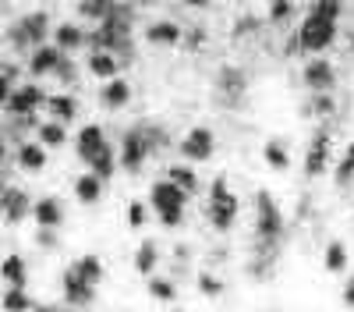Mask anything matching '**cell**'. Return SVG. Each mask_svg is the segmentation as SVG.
I'll return each mask as SVG.
<instances>
[{
	"label": "cell",
	"mask_w": 354,
	"mask_h": 312,
	"mask_svg": "<svg viewBox=\"0 0 354 312\" xmlns=\"http://www.w3.org/2000/svg\"><path fill=\"white\" fill-rule=\"evenodd\" d=\"M85 46H93V50H106L113 53L121 64H131L135 61V43H131V11L124 4H117L113 15L100 25L88 28V43Z\"/></svg>",
	"instance_id": "6da1fadb"
},
{
	"label": "cell",
	"mask_w": 354,
	"mask_h": 312,
	"mask_svg": "<svg viewBox=\"0 0 354 312\" xmlns=\"http://www.w3.org/2000/svg\"><path fill=\"white\" fill-rule=\"evenodd\" d=\"M337 21L340 18H333V15H326V11H319V8H312L305 18H301V25H298V33L290 36V43H287V53H312V57H319V53H326L333 43H337Z\"/></svg>",
	"instance_id": "7a4b0ae2"
},
{
	"label": "cell",
	"mask_w": 354,
	"mask_h": 312,
	"mask_svg": "<svg viewBox=\"0 0 354 312\" xmlns=\"http://www.w3.org/2000/svg\"><path fill=\"white\" fill-rule=\"evenodd\" d=\"M287 238V217L270 188H255V241L262 245H283Z\"/></svg>",
	"instance_id": "3957f363"
},
{
	"label": "cell",
	"mask_w": 354,
	"mask_h": 312,
	"mask_svg": "<svg viewBox=\"0 0 354 312\" xmlns=\"http://www.w3.org/2000/svg\"><path fill=\"white\" fill-rule=\"evenodd\" d=\"M188 192H181L174 181L160 178L149 185V206L156 213V220L167 227V231H177V227L185 223V210H188Z\"/></svg>",
	"instance_id": "277c9868"
},
{
	"label": "cell",
	"mask_w": 354,
	"mask_h": 312,
	"mask_svg": "<svg viewBox=\"0 0 354 312\" xmlns=\"http://www.w3.org/2000/svg\"><path fill=\"white\" fill-rule=\"evenodd\" d=\"M238 213H241V199L230 192V181L220 174L213 178L209 185V199H205V220H209L213 231L227 235L234 223H238Z\"/></svg>",
	"instance_id": "5b68a950"
},
{
	"label": "cell",
	"mask_w": 354,
	"mask_h": 312,
	"mask_svg": "<svg viewBox=\"0 0 354 312\" xmlns=\"http://www.w3.org/2000/svg\"><path fill=\"white\" fill-rule=\"evenodd\" d=\"M46 36H53V25H50V15H46V11H28V15H21L18 21L8 25V43H11V50H18V53L39 50V46L46 43Z\"/></svg>",
	"instance_id": "8992f818"
},
{
	"label": "cell",
	"mask_w": 354,
	"mask_h": 312,
	"mask_svg": "<svg viewBox=\"0 0 354 312\" xmlns=\"http://www.w3.org/2000/svg\"><path fill=\"white\" fill-rule=\"evenodd\" d=\"M330 163H333V131L322 125V128H315L312 131V138H308V149H305V178H322L330 170Z\"/></svg>",
	"instance_id": "52a82bcc"
},
{
	"label": "cell",
	"mask_w": 354,
	"mask_h": 312,
	"mask_svg": "<svg viewBox=\"0 0 354 312\" xmlns=\"http://www.w3.org/2000/svg\"><path fill=\"white\" fill-rule=\"evenodd\" d=\"M177 153H181L185 163H205L213 160L216 153V131L205 128V125H195L181 135V142H177Z\"/></svg>",
	"instance_id": "ba28073f"
},
{
	"label": "cell",
	"mask_w": 354,
	"mask_h": 312,
	"mask_svg": "<svg viewBox=\"0 0 354 312\" xmlns=\"http://www.w3.org/2000/svg\"><path fill=\"white\" fill-rule=\"evenodd\" d=\"M149 156H153V149H149V138H145L142 125L138 128H128L121 135V153H117V163H121L128 174H138Z\"/></svg>",
	"instance_id": "9c48e42d"
},
{
	"label": "cell",
	"mask_w": 354,
	"mask_h": 312,
	"mask_svg": "<svg viewBox=\"0 0 354 312\" xmlns=\"http://www.w3.org/2000/svg\"><path fill=\"white\" fill-rule=\"evenodd\" d=\"M213 89H216V96H220L227 107H238V103L245 100V93H248V75H245L238 64H223V68L216 71V78H213Z\"/></svg>",
	"instance_id": "30bf717a"
},
{
	"label": "cell",
	"mask_w": 354,
	"mask_h": 312,
	"mask_svg": "<svg viewBox=\"0 0 354 312\" xmlns=\"http://www.w3.org/2000/svg\"><path fill=\"white\" fill-rule=\"evenodd\" d=\"M301 82L308 85V93H333L337 89V68L326 57H312V61L301 68Z\"/></svg>",
	"instance_id": "8fae6325"
},
{
	"label": "cell",
	"mask_w": 354,
	"mask_h": 312,
	"mask_svg": "<svg viewBox=\"0 0 354 312\" xmlns=\"http://www.w3.org/2000/svg\"><path fill=\"white\" fill-rule=\"evenodd\" d=\"M46 107V93L39 89V85H15V93L8 100V113L11 118H36V110Z\"/></svg>",
	"instance_id": "7c38bea8"
},
{
	"label": "cell",
	"mask_w": 354,
	"mask_h": 312,
	"mask_svg": "<svg viewBox=\"0 0 354 312\" xmlns=\"http://www.w3.org/2000/svg\"><path fill=\"white\" fill-rule=\"evenodd\" d=\"M61 295H64V305L68 309H88L96 302V288L88 280H82L75 270H64L61 277Z\"/></svg>",
	"instance_id": "4fadbf2b"
},
{
	"label": "cell",
	"mask_w": 354,
	"mask_h": 312,
	"mask_svg": "<svg viewBox=\"0 0 354 312\" xmlns=\"http://www.w3.org/2000/svg\"><path fill=\"white\" fill-rule=\"evenodd\" d=\"M106 128L103 125H82L78 128V135H75V156L82 160V163H93L96 160V153L106 146Z\"/></svg>",
	"instance_id": "5bb4252c"
},
{
	"label": "cell",
	"mask_w": 354,
	"mask_h": 312,
	"mask_svg": "<svg viewBox=\"0 0 354 312\" xmlns=\"http://www.w3.org/2000/svg\"><path fill=\"white\" fill-rule=\"evenodd\" d=\"M11 160L25 170V174H39V170L46 167V160H50V153H46L43 142H36V138H21L18 146H15V153H11Z\"/></svg>",
	"instance_id": "9a60e30c"
},
{
	"label": "cell",
	"mask_w": 354,
	"mask_h": 312,
	"mask_svg": "<svg viewBox=\"0 0 354 312\" xmlns=\"http://www.w3.org/2000/svg\"><path fill=\"white\" fill-rule=\"evenodd\" d=\"M28 213H32V199H28L25 188H8L0 195V217H4V223L18 227Z\"/></svg>",
	"instance_id": "2e32d148"
},
{
	"label": "cell",
	"mask_w": 354,
	"mask_h": 312,
	"mask_svg": "<svg viewBox=\"0 0 354 312\" xmlns=\"http://www.w3.org/2000/svg\"><path fill=\"white\" fill-rule=\"evenodd\" d=\"M142 36H145V43H153V46H181L185 43V28L177 21H170V18H156V21L145 25Z\"/></svg>",
	"instance_id": "e0dca14e"
},
{
	"label": "cell",
	"mask_w": 354,
	"mask_h": 312,
	"mask_svg": "<svg viewBox=\"0 0 354 312\" xmlns=\"http://www.w3.org/2000/svg\"><path fill=\"white\" fill-rule=\"evenodd\" d=\"M64 57H68L64 50H57V46L43 43L39 50L28 53V75H36V78H43V75H57V68H61Z\"/></svg>",
	"instance_id": "ac0fdd59"
},
{
	"label": "cell",
	"mask_w": 354,
	"mask_h": 312,
	"mask_svg": "<svg viewBox=\"0 0 354 312\" xmlns=\"http://www.w3.org/2000/svg\"><path fill=\"white\" fill-rule=\"evenodd\" d=\"M32 217L39 227H46V231H57V227L64 223V206H61V199L57 195H43L32 203Z\"/></svg>",
	"instance_id": "d6986e66"
},
{
	"label": "cell",
	"mask_w": 354,
	"mask_h": 312,
	"mask_svg": "<svg viewBox=\"0 0 354 312\" xmlns=\"http://www.w3.org/2000/svg\"><path fill=\"white\" fill-rule=\"evenodd\" d=\"M163 266V245L156 238H145L138 248H135V270L142 277H153L156 270Z\"/></svg>",
	"instance_id": "ffe728a7"
},
{
	"label": "cell",
	"mask_w": 354,
	"mask_h": 312,
	"mask_svg": "<svg viewBox=\"0 0 354 312\" xmlns=\"http://www.w3.org/2000/svg\"><path fill=\"white\" fill-rule=\"evenodd\" d=\"M88 43V33L82 25H75V21H61V25H53V46L57 50H64V53H71V50H82Z\"/></svg>",
	"instance_id": "44dd1931"
},
{
	"label": "cell",
	"mask_w": 354,
	"mask_h": 312,
	"mask_svg": "<svg viewBox=\"0 0 354 312\" xmlns=\"http://www.w3.org/2000/svg\"><path fill=\"white\" fill-rule=\"evenodd\" d=\"M71 192H75V199H78L82 206H96L100 199H103V192H106V181H100L93 170H88V174H78L75 178Z\"/></svg>",
	"instance_id": "7402d4cb"
},
{
	"label": "cell",
	"mask_w": 354,
	"mask_h": 312,
	"mask_svg": "<svg viewBox=\"0 0 354 312\" xmlns=\"http://www.w3.org/2000/svg\"><path fill=\"white\" fill-rule=\"evenodd\" d=\"M100 103H103L106 110L128 107V103H131V82H128V78H110L103 89H100Z\"/></svg>",
	"instance_id": "603a6c76"
},
{
	"label": "cell",
	"mask_w": 354,
	"mask_h": 312,
	"mask_svg": "<svg viewBox=\"0 0 354 312\" xmlns=\"http://www.w3.org/2000/svg\"><path fill=\"white\" fill-rule=\"evenodd\" d=\"M46 110H50V121H61V125H68V121H75L78 118V100L71 96V93H57V96H46Z\"/></svg>",
	"instance_id": "cb8c5ba5"
},
{
	"label": "cell",
	"mask_w": 354,
	"mask_h": 312,
	"mask_svg": "<svg viewBox=\"0 0 354 312\" xmlns=\"http://www.w3.org/2000/svg\"><path fill=\"white\" fill-rule=\"evenodd\" d=\"M0 277L8 280V288H25L28 284V263H25V255L11 252L0 259Z\"/></svg>",
	"instance_id": "d4e9b609"
},
{
	"label": "cell",
	"mask_w": 354,
	"mask_h": 312,
	"mask_svg": "<svg viewBox=\"0 0 354 312\" xmlns=\"http://www.w3.org/2000/svg\"><path fill=\"white\" fill-rule=\"evenodd\" d=\"M85 68H88V75L110 82V78H117V71H121V61H117L113 53H106V50H93L88 61H85Z\"/></svg>",
	"instance_id": "484cf974"
},
{
	"label": "cell",
	"mask_w": 354,
	"mask_h": 312,
	"mask_svg": "<svg viewBox=\"0 0 354 312\" xmlns=\"http://www.w3.org/2000/svg\"><path fill=\"white\" fill-rule=\"evenodd\" d=\"M71 270H75L82 280L93 284V288H96V284H103V277H106V266H103V259H100L96 252H85V255H78Z\"/></svg>",
	"instance_id": "4316f807"
},
{
	"label": "cell",
	"mask_w": 354,
	"mask_h": 312,
	"mask_svg": "<svg viewBox=\"0 0 354 312\" xmlns=\"http://www.w3.org/2000/svg\"><path fill=\"white\" fill-rule=\"evenodd\" d=\"M262 160L270 163L273 170H290V149H287V142L283 138H266L262 142Z\"/></svg>",
	"instance_id": "83f0119b"
},
{
	"label": "cell",
	"mask_w": 354,
	"mask_h": 312,
	"mask_svg": "<svg viewBox=\"0 0 354 312\" xmlns=\"http://www.w3.org/2000/svg\"><path fill=\"white\" fill-rule=\"evenodd\" d=\"M322 266H326V273H344L351 266V252L344 241H326V248H322Z\"/></svg>",
	"instance_id": "f1b7e54d"
},
{
	"label": "cell",
	"mask_w": 354,
	"mask_h": 312,
	"mask_svg": "<svg viewBox=\"0 0 354 312\" xmlns=\"http://www.w3.org/2000/svg\"><path fill=\"white\" fill-rule=\"evenodd\" d=\"M167 181H174L181 192H188V195H195L198 192V174H195V167L192 163H170L167 167Z\"/></svg>",
	"instance_id": "f546056e"
},
{
	"label": "cell",
	"mask_w": 354,
	"mask_h": 312,
	"mask_svg": "<svg viewBox=\"0 0 354 312\" xmlns=\"http://www.w3.org/2000/svg\"><path fill=\"white\" fill-rule=\"evenodd\" d=\"M333 185L337 188H351L354 185V142H347L344 156L333 163Z\"/></svg>",
	"instance_id": "4dcf8cb0"
},
{
	"label": "cell",
	"mask_w": 354,
	"mask_h": 312,
	"mask_svg": "<svg viewBox=\"0 0 354 312\" xmlns=\"http://www.w3.org/2000/svg\"><path fill=\"white\" fill-rule=\"evenodd\" d=\"M145 291H149V298L153 302H177V280L174 277H160V273H153L149 277V284H145Z\"/></svg>",
	"instance_id": "1f68e13d"
},
{
	"label": "cell",
	"mask_w": 354,
	"mask_h": 312,
	"mask_svg": "<svg viewBox=\"0 0 354 312\" xmlns=\"http://www.w3.org/2000/svg\"><path fill=\"white\" fill-rule=\"evenodd\" d=\"M36 142H43L46 149H61L64 142H68V131H64L61 121H39V128H36Z\"/></svg>",
	"instance_id": "d6a6232c"
},
{
	"label": "cell",
	"mask_w": 354,
	"mask_h": 312,
	"mask_svg": "<svg viewBox=\"0 0 354 312\" xmlns=\"http://www.w3.org/2000/svg\"><path fill=\"white\" fill-rule=\"evenodd\" d=\"M301 110L308 118H337V96L333 93H312V100Z\"/></svg>",
	"instance_id": "836d02e7"
},
{
	"label": "cell",
	"mask_w": 354,
	"mask_h": 312,
	"mask_svg": "<svg viewBox=\"0 0 354 312\" xmlns=\"http://www.w3.org/2000/svg\"><path fill=\"white\" fill-rule=\"evenodd\" d=\"M113 8H117V0H78V15L82 18H88V21H106L110 15H113Z\"/></svg>",
	"instance_id": "e575fe53"
},
{
	"label": "cell",
	"mask_w": 354,
	"mask_h": 312,
	"mask_svg": "<svg viewBox=\"0 0 354 312\" xmlns=\"http://www.w3.org/2000/svg\"><path fill=\"white\" fill-rule=\"evenodd\" d=\"M88 170H93V174H96L100 181H110V178H113V170H117V153H113L110 142H106V146L96 153V160L88 163Z\"/></svg>",
	"instance_id": "d590c367"
},
{
	"label": "cell",
	"mask_w": 354,
	"mask_h": 312,
	"mask_svg": "<svg viewBox=\"0 0 354 312\" xmlns=\"http://www.w3.org/2000/svg\"><path fill=\"white\" fill-rule=\"evenodd\" d=\"M0 309H4V312H32L36 302L28 298L25 288H8L4 295H0Z\"/></svg>",
	"instance_id": "8d00e7d4"
},
{
	"label": "cell",
	"mask_w": 354,
	"mask_h": 312,
	"mask_svg": "<svg viewBox=\"0 0 354 312\" xmlns=\"http://www.w3.org/2000/svg\"><path fill=\"white\" fill-rule=\"evenodd\" d=\"M195 288H198V295H202V298H223L227 284H223V277H220V273L202 270V273L195 277Z\"/></svg>",
	"instance_id": "74e56055"
},
{
	"label": "cell",
	"mask_w": 354,
	"mask_h": 312,
	"mask_svg": "<svg viewBox=\"0 0 354 312\" xmlns=\"http://www.w3.org/2000/svg\"><path fill=\"white\" fill-rule=\"evenodd\" d=\"M266 28V18H255V15H241V18H234L230 25V39H252L259 36Z\"/></svg>",
	"instance_id": "f35d334b"
},
{
	"label": "cell",
	"mask_w": 354,
	"mask_h": 312,
	"mask_svg": "<svg viewBox=\"0 0 354 312\" xmlns=\"http://www.w3.org/2000/svg\"><path fill=\"white\" fill-rule=\"evenodd\" d=\"M290 18H294V0H270L266 25H287Z\"/></svg>",
	"instance_id": "ab89813d"
},
{
	"label": "cell",
	"mask_w": 354,
	"mask_h": 312,
	"mask_svg": "<svg viewBox=\"0 0 354 312\" xmlns=\"http://www.w3.org/2000/svg\"><path fill=\"white\" fill-rule=\"evenodd\" d=\"M124 220H128V227H131V231H142V227H145V220H149V210H145V203H142V199H131V203H128V210H124Z\"/></svg>",
	"instance_id": "60d3db41"
},
{
	"label": "cell",
	"mask_w": 354,
	"mask_h": 312,
	"mask_svg": "<svg viewBox=\"0 0 354 312\" xmlns=\"http://www.w3.org/2000/svg\"><path fill=\"white\" fill-rule=\"evenodd\" d=\"M15 78H18V68H11V64L0 71V107H8V100L15 93Z\"/></svg>",
	"instance_id": "b9f144b4"
},
{
	"label": "cell",
	"mask_w": 354,
	"mask_h": 312,
	"mask_svg": "<svg viewBox=\"0 0 354 312\" xmlns=\"http://www.w3.org/2000/svg\"><path fill=\"white\" fill-rule=\"evenodd\" d=\"M36 245H39L43 252H57V248H61V238H57V231H46V227H39V231H36Z\"/></svg>",
	"instance_id": "7bdbcfd3"
},
{
	"label": "cell",
	"mask_w": 354,
	"mask_h": 312,
	"mask_svg": "<svg viewBox=\"0 0 354 312\" xmlns=\"http://www.w3.org/2000/svg\"><path fill=\"white\" fill-rule=\"evenodd\" d=\"M205 46V28L202 25H195V28H188V33H185V50H202Z\"/></svg>",
	"instance_id": "ee69618b"
},
{
	"label": "cell",
	"mask_w": 354,
	"mask_h": 312,
	"mask_svg": "<svg viewBox=\"0 0 354 312\" xmlns=\"http://www.w3.org/2000/svg\"><path fill=\"white\" fill-rule=\"evenodd\" d=\"M57 78H61V82H75V78H78V68H75L71 57H64V61H61V68H57Z\"/></svg>",
	"instance_id": "f6af8a7d"
},
{
	"label": "cell",
	"mask_w": 354,
	"mask_h": 312,
	"mask_svg": "<svg viewBox=\"0 0 354 312\" xmlns=\"http://www.w3.org/2000/svg\"><path fill=\"white\" fill-rule=\"evenodd\" d=\"M315 8H319V11H326V15H333V18H340L344 0H315Z\"/></svg>",
	"instance_id": "bcb514c9"
},
{
	"label": "cell",
	"mask_w": 354,
	"mask_h": 312,
	"mask_svg": "<svg viewBox=\"0 0 354 312\" xmlns=\"http://www.w3.org/2000/svg\"><path fill=\"white\" fill-rule=\"evenodd\" d=\"M340 302L347 305V309H354V277L344 284V291H340Z\"/></svg>",
	"instance_id": "7dc6e473"
},
{
	"label": "cell",
	"mask_w": 354,
	"mask_h": 312,
	"mask_svg": "<svg viewBox=\"0 0 354 312\" xmlns=\"http://www.w3.org/2000/svg\"><path fill=\"white\" fill-rule=\"evenodd\" d=\"M32 312H75V309H68V305H36Z\"/></svg>",
	"instance_id": "c3c4849f"
},
{
	"label": "cell",
	"mask_w": 354,
	"mask_h": 312,
	"mask_svg": "<svg viewBox=\"0 0 354 312\" xmlns=\"http://www.w3.org/2000/svg\"><path fill=\"white\" fill-rule=\"evenodd\" d=\"M185 8H195V11H202V8H213V0H181Z\"/></svg>",
	"instance_id": "681fc988"
},
{
	"label": "cell",
	"mask_w": 354,
	"mask_h": 312,
	"mask_svg": "<svg viewBox=\"0 0 354 312\" xmlns=\"http://www.w3.org/2000/svg\"><path fill=\"white\" fill-rule=\"evenodd\" d=\"M131 4H138V8H149V4H160V0H131Z\"/></svg>",
	"instance_id": "f907efd6"
},
{
	"label": "cell",
	"mask_w": 354,
	"mask_h": 312,
	"mask_svg": "<svg viewBox=\"0 0 354 312\" xmlns=\"http://www.w3.org/2000/svg\"><path fill=\"white\" fill-rule=\"evenodd\" d=\"M8 192V181H4V170H0V195H4Z\"/></svg>",
	"instance_id": "816d5d0a"
},
{
	"label": "cell",
	"mask_w": 354,
	"mask_h": 312,
	"mask_svg": "<svg viewBox=\"0 0 354 312\" xmlns=\"http://www.w3.org/2000/svg\"><path fill=\"white\" fill-rule=\"evenodd\" d=\"M351 57H354V33H351Z\"/></svg>",
	"instance_id": "f5cc1de1"
},
{
	"label": "cell",
	"mask_w": 354,
	"mask_h": 312,
	"mask_svg": "<svg viewBox=\"0 0 354 312\" xmlns=\"http://www.w3.org/2000/svg\"><path fill=\"white\" fill-rule=\"evenodd\" d=\"M270 312H277V309H270Z\"/></svg>",
	"instance_id": "db71d44e"
},
{
	"label": "cell",
	"mask_w": 354,
	"mask_h": 312,
	"mask_svg": "<svg viewBox=\"0 0 354 312\" xmlns=\"http://www.w3.org/2000/svg\"><path fill=\"white\" fill-rule=\"evenodd\" d=\"M0 64H4V61H0Z\"/></svg>",
	"instance_id": "11a10c76"
}]
</instances>
